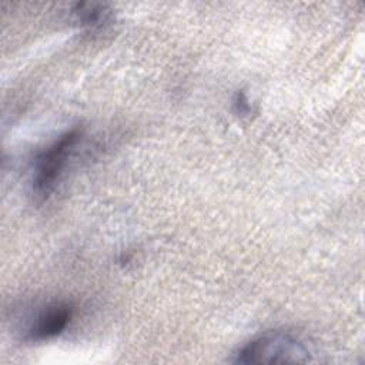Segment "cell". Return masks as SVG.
Listing matches in <instances>:
<instances>
[{
  "instance_id": "5",
  "label": "cell",
  "mask_w": 365,
  "mask_h": 365,
  "mask_svg": "<svg viewBox=\"0 0 365 365\" xmlns=\"http://www.w3.org/2000/svg\"><path fill=\"white\" fill-rule=\"evenodd\" d=\"M235 106L238 107V113H241V114H244V113H247V111H248L250 104H248V101H247V98H245L244 93H238V94H237Z\"/></svg>"
},
{
  "instance_id": "4",
  "label": "cell",
  "mask_w": 365,
  "mask_h": 365,
  "mask_svg": "<svg viewBox=\"0 0 365 365\" xmlns=\"http://www.w3.org/2000/svg\"><path fill=\"white\" fill-rule=\"evenodd\" d=\"M74 13L78 21L88 27H98L108 20L110 10L106 4L100 3H78Z\"/></svg>"
},
{
  "instance_id": "2",
  "label": "cell",
  "mask_w": 365,
  "mask_h": 365,
  "mask_svg": "<svg viewBox=\"0 0 365 365\" xmlns=\"http://www.w3.org/2000/svg\"><path fill=\"white\" fill-rule=\"evenodd\" d=\"M80 135L81 131L78 128L66 131L37 158L33 178V191L38 198L44 200L53 191L70 154L80 140Z\"/></svg>"
},
{
  "instance_id": "1",
  "label": "cell",
  "mask_w": 365,
  "mask_h": 365,
  "mask_svg": "<svg viewBox=\"0 0 365 365\" xmlns=\"http://www.w3.org/2000/svg\"><path fill=\"white\" fill-rule=\"evenodd\" d=\"M309 351L301 339L282 331H268L248 344L237 354L238 364H271V362H308Z\"/></svg>"
},
{
  "instance_id": "3",
  "label": "cell",
  "mask_w": 365,
  "mask_h": 365,
  "mask_svg": "<svg viewBox=\"0 0 365 365\" xmlns=\"http://www.w3.org/2000/svg\"><path fill=\"white\" fill-rule=\"evenodd\" d=\"M73 317V308L64 302H56L41 311L31 327L27 336L34 341L48 339L58 335L70 322Z\"/></svg>"
}]
</instances>
